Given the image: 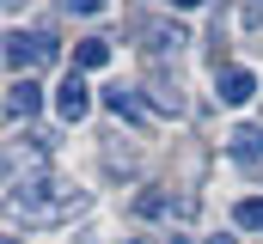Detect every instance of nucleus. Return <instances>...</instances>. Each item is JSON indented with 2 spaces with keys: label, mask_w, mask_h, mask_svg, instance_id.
Segmentation results:
<instances>
[{
  "label": "nucleus",
  "mask_w": 263,
  "mask_h": 244,
  "mask_svg": "<svg viewBox=\"0 0 263 244\" xmlns=\"http://www.w3.org/2000/svg\"><path fill=\"white\" fill-rule=\"evenodd\" d=\"M227 159H233L251 183H263V128L257 122H239V128L227 134Z\"/></svg>",
  "instance_id": "3"
},
{
  "label": "nucleus",
  "mask_w": 263,
  "mask_h": 244,
  "mask_svg": "<svg viewBox=\"0 0 263 244\" xmlns=\"http://www.w3.org/2000/svg\"><path fill=\"white\" fill-rule=\"evenodd\" d=\"M135 214H141V220H190V214H196V195H165V189H141V195H135Z\"/></svg>",
  "instance_id": "5"
},
{
  "label": "nucleus",
  "mask_w": 263,
  "mask_h": 244,
  "mask_svg": "<svg viewBox=\"0 0 263 244\" xmlns=\"http://www.w3.org/2000/svg\"><path fill=\"white\" fill-rule=\"evenodd\" d=\"M135 37H141V49H147V55H178V49L190 43V31H184L178 18H141V25H135Z\"/></svg>",
  "instance_id": "4"
},
{
  "label": "nucleus",
  "mask_w": 263,
  "mask_h": 244,
  "mask_svg": "<svg viewBox=\"0 0 263 244\" xmlns=\"http://www.w3.org/2000/svg\"><path fill=\"white\" fill-rule=\"evenodd\" d=\"M37 110H43L37 79H12V86H6V116H12V122H31Z\"/></svg>",
  "instance_id": "9"
},
{
  "label": "nucleus",
  "mask_w": 263,
  "mask_h": 244,
  "mask_svg": "<svg viewBox=\"0 0 263 244\" xmlns=\"http://www.w3.org/2000/svg\"><path fill=\"white\" fill-rule=\"evenodd\" d=\"M165 244H184V238H165Z\"/></svg>",
  "instance_id": "17"
},
{
  "label": "nucleus",
  "mask_w": 263,
  "mask_h": 244,
  "mask_svg": "<svg viewBox=\"0 0 263 244\" xmlns=\"http://www.w3.org/2000/svg\"><path fill=\"white\" fill-rule=\"evenodd\" d=\"M147 98H153V110H159V116H184V110H190L184 79H178V73H165V67H153V73H147Z\"/></svg>",
  "instance_id": "6"
},
{
  "label": "nucleus",
  "mask_w": 263,
  "mask_h": 244,
  "mask_svg": "<svg viewBox=\"0 0 263 244\" xmlns=\"http://www.w3.org/2000/svg\"><path fill=\"white\" fill-rule=\"evenodd\" d=\"M233 226H239V232H263V195L233 201Z\"/></svg>",
  "instance_id": "12"
},
{
  "label": "nucleus",
  "mask_w": 263,
  "mask_h": 244,
  "mask_svg": "<svg viewBox=\"0 0 263 244\" xmlns=\"http://www.w3.org/2000/svg\"><path fill=\"white\" fill-rule=\"evenodd\" d=\"M6 6H18V0H6Z\"/></svg>",
  "instance_id": "18"
},
{
  "label": "nucleus",
  "mask_w": 263,
  "mask_h": 244,
  "mask_svg": "<svg viewBox=\"0 0 263 244\" xmlns=\"http://www.w3.org/2000/svg\"><path fill=\"white\" fill-rule=\"evenodd\" d=\"M110 0H67V12H80V18H92V12H104Z\"/></svg>",
  "instance_id": "13"
},
{
  "label": "nucleus",
  "mask_w": 263,
  "mask_h": 244,
  "mask_svg": "<svg viewBox=\"0 0 263 244\" xmlns=\"http://www.w3.org/2000/svg\"><path fill=\"white\" fill-rule=\"evenodd\" d=\"M86 110H92V86H86L80 67H73L62 86H55V116H62V122H86Z\"/></svg>",
  "instance_id": "7"
},
{
  "label": "nucleus",
  "mask_w": 263,
  "mask_h": 244,
  "mask_svg": "<svg viewBox=\"0 0 263 244\" xmlns=\"http://www.w3.org/2000/svg\"><path fill=\"white\" fill-rule=\"evenodd\" d=\"M172 6H178V12H190V6H202V0H172Z\"/></svg>",
  "instance_id": "15"
},
{
  "label": "nucleus",
  "mask_w": 263,
  "mask_h": 244,
  "mask_svg": "<svg viewBox=\"0 0 263 244\" xmlns=\"http://www.w3.org/2000/svg\"><path fill=\"white\" fill-rule=\"evenodd\" d=\"M6 201H12V214H25V226H55V220L86 214L92 195H86L80 183H62V177H49V171H31V177H12Z\"/></svg>",
  "instance_id": "1"
},
{
  "label": "nucleus",
  "mask_w": 263,
  "mask_h": 244,
  "mask_svg": "<svg viewBox=\"0 0 263 244\" xmlns=\"http://www.w3.org/2000/svg\"><path fill=\"white\" fill-rule=\"evenodd\" d=\"M245 25H263V0H251V6H245Z\"/></svg>",
  "instance_id": "14"
},
{
  "label": "nucleus",
  "mask_w": 263,
  "mask_h": 244,
  "mask_svg": "<svg viewBox=\"0 0 263 244\" xmlns=\"http://www.w3.org/2000/svg\"><path fill=\"white\" fill-rule=\"evenodd\" d=\"M110 61V37H80L73 43V67H104Z\"/></svg>",
  "instance_id": "11"
},
{
  "label": "nucleus",
  "mask_w": 263,
  "mask_h": 244,
  "mask_svg": "<svg viewBox=\"0 0 263 244\" xmlns=\"http://www.w3.org/2000/svg\"><path fill=\"white\" fill-rule=\"evenodd\" d=\"M208 244H233V238H208Z\"/></svg>",
  "instance_id": "16"
},
{
  "label": "nucleus",
  "mask_w": 263,
  "mask_h": 244,
  "mask_svg": "<svg viewBox=\"0 0 263 244\" xmlns=\"http://www.w3.org/2000/svg\"><path fill=\"white\" fill-rule=\"evenodd\" d=\"M98 104H104V110H110L117 122H135V128L147 122V110H141V98H135L129 86H104V98H98Z\"/></svg>",
  "instance_id": "10"
},
{
  "label": "nucleus",
  "mask_w": 263,
  "mask_h": 244,
  "mask_svg": "<svg viewBox=\"0 0 263 244\" xmlns=\"http://www.w3.org/2000/svg\"><path fill=\"white\" fill-rule=\"evenodd\" d=\"M214 98L233 104V110L251 104V98H257V73H251V67H220V73H214Z\"/></svg>",
  "instance_id": "8"
},
{
  "label": "nucleus",
  "mask_w": 263,
  "mask_h": 244,
  "mask_svg": "<svg viewBox=\"0 0 263 244\" xmlns=\"http://www.w3.org/2000/svg\"><path fill=\"white\" fill-rule=\"evenodd\" d=\"M49 61H55V37L49 31H6V67H12V79H31Z\"/></svg>",
  "instance_id": "2"
}]
</instances>
